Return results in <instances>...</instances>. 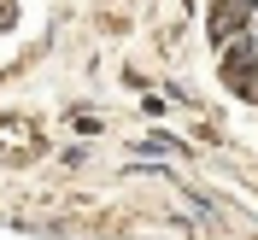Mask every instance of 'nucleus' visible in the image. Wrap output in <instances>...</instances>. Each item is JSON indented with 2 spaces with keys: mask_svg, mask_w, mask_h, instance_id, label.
Returning a JSON list of instances; mask_svg holds the SVG:
<instances>
[{
  "mask_svg": "<svg viewBox=\"0 0 258 240\" xmlns=\"http://www.w3.org/2000/svg\"><path fill=\"white\" fill-rule=\"evenodd\" d=\"M71 123H77L82 135H100V117H94V112H77V117H71Z\"/></svg>",
  "mask_w": 258,
  "mask_h": 240,
  "instance_id": "nucleus-4",
  "label": "nucleus"
},
{
  "mask_svg": "<svg viewBox=\"0 0 258 240\" xmlns=\"http://www.w3.org/2000/svg\"><path fill=\"white\" fill-rule=\"evenodd\" d=\"M41 146H47V135L35 117H0V152L6 158H35Z\"/></svg>",
  "mask_w": 258,
  "mask_h": 240,
  "instance_id": "nucleus-1",
  "label": "nucleus"
},
{
  "mask_svg": "<svg viewBox=\"0 0 258 240\" xmlns=\"http://www.w3.org/2000/svg\"><path fill=\"white\" fill-rule=\"evenodd\" d=\"M252 12H258V0H217V12H211V35L223 41V35L235 30V24H246Z\"/></svg>",
  "mask_w": 258,
  "mask_h": 240,
  "instance_id": "nucleus-2",
  "label": "nucleus"
},
{
  "mask_svg": "<svg viewBox=\"0 0 258 240\" xmlns=\"http://www.w3.org/2000/svg\"><path fill=\"white\" fill-rule=\"evenodd\" d=\"M141 152H176V135H147Z\"/></svg>",
  "mask_w": 258,
  "mask_h": 240,
  "instance_id": "nucleus-3",
  "label": "nucleus"
}]
</instances>
